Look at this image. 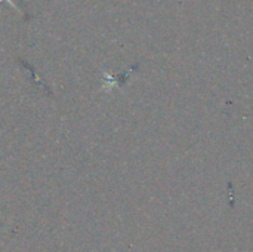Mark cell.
Wrapping results in <instances>:
<instances>
[{
	"mask_svg": "<svg viewBox=\"0 0 253 252\" xmlns=\"http://www.w3.org/2000/svg\"><path fill=\"white\" fill-rule=\"evenodd\" d=\"M1 1H6V3H9V4H10L12 7H15L16 10H19V9H18V6H16V4H15V3H13L12 0H0V3H1Z\"/></svg>",
	"mask_w": 253,
	"mask_h": 252,
	"instance_id": "obj_1",
	"label": "cell"
}]
</instances>
